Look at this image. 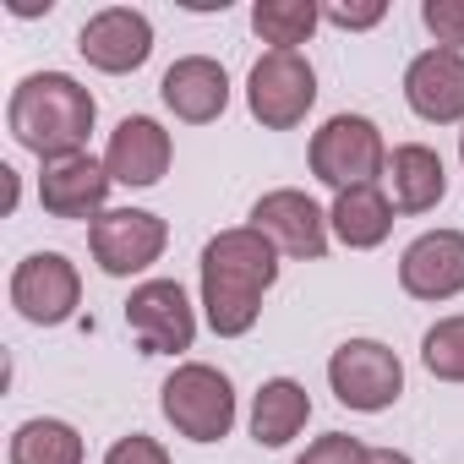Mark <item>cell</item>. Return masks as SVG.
I'll list each match as a JSON object with an SVG mask.
<instances>
[{"instance_id": "52a82bcc", "label": "cell", "mask_w": 464, "mask_h": 464, "mask_svg": "<svg viewBox=\"0 0 464 464\" xmlns=\"http://www.w3.org/2000/svg\"><path fill=\"white\" fill-rule=\"evenodd\" d=\"M88 246H93V263L110 274V279H131L142 268H153L169 246V224L148 208H110L93 218L88 229Z\"/></svg>"}, {"instance_id": "7c38bea8", "label": "cell", "mask_w": 464, "mask_h": 464, "mask_svg": "<svg viewBox=\"0 0 464 464\" xmlns=\"http://www.w3.org/2000/svg\"><path fill=\"white\" fill-rule=\"evenodd\" d=\"M399 285L415 301H453L464 290V236L459 229H426L399 257Z\"/></svg>"}, {"instance_id": "d4e9b609", "label": "cell", "mask_w": 464, "mask_h": 464, "mask_svg": "<svg viewBox=\"0 0 464 464\" xmlns=\"http://www.w3.org/2000/svg\"><path fill=\"white\" fill-rule=\"evenodd\" d=\"M388 17L382 0H366V6H344V0H334V6H323V23L344 28V34H361V28H377Z\"/></svg>"}, {"instance_id": "2e32d148", "label": "cell", "mask_w": 464, "mask_h": 464, "mask_svg": "<svg viewBox=\"0 0 464 464\" xmlns=\"http://www.w3.org/2000/svg\"><path fill=\"white\" fill-rule=\"evenodd\" d=\"M159 99H164V110H169L175 121L208 126V121H218L224 104H229V72H224L218 61H208V55H180V61L164 72Z\"/></svg>"}, {"instance_id": "3957f363", "label": "cell", "mask_w": 464, "mask_h": 464, "mask_svg": "<svg viewBox=\"0 0 464 464\" xmlns=\"http://www.w3.org/2000/svg\"><path fill=\"white\" fill-rule=\"evenodd\" d=\"M159 404H164V420L186 442H218L236 426V388L218 366H202V361L175 366L169 382L159 388Z\"/></svg>"}, {"instance_id": "44dd1931", "label": "cell", "mask_w": 464, "mask_h": 464, "mask_svg": "<svg viewBox=\"0 0 464 464\" xmlns=\"http://www.w3.org/2000/svg\"><path fill=\"white\" fill-rule=\"evenodd\" d=\"M317 23H323V6H317V0H257V6H252V28H257V39L274 44V50L306 44V39L317 34Z\"/></svg>"}, {"instance_id": "e0dca14e", "label": "cell", "mask_w": 464, "mask_h": 464, "mask_svg": "<svg viewBox=\"0 0 464 464\" xmlns=\"http://www.w3.org/2000/svg\"><path fill=\"white\" fill-rule=\"evenodd\" d=\"M388 186H393V208L399 213H431L448 191V169L437 159V148L426 142H404L388 153Z\"/></svg>"}, {"instance_id": "ac0fdd59", "label": "cell", "mask_w": 464, "mask_h": 464, "mask_svg": "<svg viewBox=\"0 0 464 464\" xmlns=\"http://www.w3.org/2000/svg\"><path fill=\"white\" fill-rule=\"evenodd\" d=\"M328 229L350 246V252H372L393 236V202L382 186H355V191H339L334 208H328Z\"/></svg>"}, {"instance_id": "277c9868", "label": "cell", "mask_w": 464, "mask_h": 464, "mask_svg": "<svg viewBox=\"0 0 464 464\" xmlns=\"http://www.w3.org/2000/svg\"><path fill=\"white\" fill-rule=\"evenodd\" d=\"M312 175L334 191L377 186V175H388V142H382L377 121H366V115L323 121V131H312Z\"/></svg>"}, {"instance_id": "5bb4252c", "label": "cell", "mask_w": 464, "mask_h": 464, "mask_svg": "<svg viewBox=\"0 0 464 464\" xmlns=\"http://www.w3.org/2000/svg\"><path fill=\"white\" fill-rule=\"evenodd\" d=\"M169 159H175V142L153 115H126L110 131V148H104V169L121 186H159Z\"/></svg>"}, {"instance_id": "f1b7e54d", "label": "cell", "mask_w": 464, "mask_h": 464, "mask_svg": "<svg viewBox=\"0 0 464 464\" xmlns=\"http://www.w3.org/2000/svg\"><path fill=\"white\" fill-rule=\"evenodd\" d=\"M459 159H464V131H459Z\"/></svg>"}, {"instance_id": "ffe728a7", "label": "cell", "mask_w": 464, "mask_h": 464, "mask_svg": "<svg viewBox=\"0 0 464 464\" xmlns=\"http://www.w3.org/2000/svg\"><path fill=\"white\" fill-rule=\"evenodd\" d=\"M12 464H82V437L55 415H34L12 431Z\"/></svg>"}, {"instance_id": "d6986e66", "label": "cell", "mask_w": 464, "mask_h": 464, "mask_svg": "<svg viewBox=\"0 0 464 464\" xmlns=\"http://www.w3.org/2000/svg\"><path fill=\"white\" fill-rule=\"evenodd\" d=\"M306 420H312V393L295 377H274V382L257 388V399H252V437L263 448L295 442L306 431Z\"/></svg>"}, {"instance_id": "8992f818", "label": "cell", "mask_w": 464, "mask_h": 464, "mask_svg": "<svg viewBox=\"0 0 464 464\" xmlns=\"http://www.w3.org/2000/svg\"><path fill=\"white\" fill-rule=\"evenodd\" d=\"M328 388L344 410L377 415L404 393V361L382 339H344L328 361Z\"/></svg>"}, {"instance_id": "30bf717a", "label": "cell", "mask_w": 464, "mask_h": 464, "mask_svg": "<svg viewBox=\"0 0 464 464\" xmlns=\"http://www.w3.org/2000/svg\"><path fill=\"white\" fill-rule=\"evenodd\" d=\"M82 301V279H77V263L61 257V252H34L17 263L12 274V306L34 323V328H55L77 312Z\"/></svg>"}, {"instance_id": "5b68a950", "label": "cell", "mask_w": 464, "mask_h": 464, "mask_svg": "<svg viewBox=\"0 0 464 464\" xmlns=\"http://www.w3.org/2000/svg\"><path fill=\"white\" fill-rule=\"evenodd\" d=\"M246 104L263 131H295L317 104V72L301 50H268L246 77Z\"/></svg>"}, {"instance_id": "6da1fadb", "label": "cell", "mask_w": 464, "mask_h": 464, "mask_svg": "<svg viewBox=\"0 0 464 464\" xmlns=\"http://www.w3.org/2000/svg\"><path fill=\"white\" fill-rule=\"evenodd\" d=\"M279 279V252L263 229H218L202 246V312L218 339H241L263 317V295Z\"/></svg>"}, {"instance_id": "4316f807", "label": "cell", "mask_w": 464, "mask_h": 464, "mask_svg": "<svg viewBox=\"0 0 464 464\" xmlns=\"http://www.w3.org/2000/svg\"><path fill=\"white\" fill-rule=\"evenodd\" d=\"M361 464H415L410 453H399V448H366V459Z\"/></svg>"}, {"instance_id": "9c48e42d", "label": "cell", "mask_w": 464, "mask_h": 464, "mask_svg": "<svg viewBox=\"0 0 464 464\" xmlns=\"http://www.w3.org/2000/svg\"><path fill=\"white\" fill-rule=\"evenodd\" d=\"M126 328L142 339V355H180L197 339V312L175 279H148L126 301Z\"/></svg>"}, {"instance_id": "7a4b0ae2", "label": "cell", "mask_w": 464, "mask_h": 464, "mask_svg": "<svg viewBox=\"0 0 464 464\" xmlns=\"http://www.w3.org/2000/svg\"><path fill=\"white\" fill-rule=\"evenodd\" d=\"M99 121V104L93 93L66 77V72H34L17 82L12 104H6V126L12 137L39 153L44 164L50 159H72V153H88V131Z\"/></svg>"}, {"instance_id": "484cf974", "label": "cell", "mask_w": 464, "mask_h": 464, "mask_svg": "<svg viewBox=\"0 0 464 464\" xmlns=\"http://www.w3.org/2000/svg\"><path fill=\"white\" fill-rule=\"evenodd\" d=\"M104 464H169V453H164V442L131 431V437H121V442L104 453Z\"/></svg>"}, {"instance_id": "7402d4cb", "label": "cell", "mask_w": 464, "mask_h": 464, "mask_svg": "<svg viewBox=\"0 0 464 464\" xmlns=\"http://www.w3.org/2000/svg\"><path fill=\"white\" fill-rule=\"evenodd\" d=\"M420 361L442 382H464V317H442L420 339Z\"/></svg>"}, {"instance_id": "ba28073f", "label": "cell", "mask_w": 464, "mask_h": 464, "mask_svg": "<svg viewBox=\"0 0 464 464\" xmlns=\"http://www.w3.org/2000/svg\"><path fill=\"white\" fill-rule=\"evenodd\" d=\"M252 229H263L274 241V252H285L295 263H323L328 257V213L295 186L263 191L252 202Z\"/></svg>"}, {"instance_id": "cb8c5ba5", "label": "cell", "mask_w": 464, "mask_h": 464, "mask_svg": "<svg viewBox=\"0 0 464 464\" xmlns=\"http://www.w3.org/2000/svg\"><path fill=\"white\" fill-rule=\"evenodd\" d=\"M366 459V442L361 437H350V431H328V437H317L295 464H361Z\"/></svg>"}, {"instance_id": "9a60e30c", "label": "cell", "mask_w": 464, "mask_h": 464, "mask_svg": "<svg viewBox=\"0 0 464 464\" xmlns=\"http://www.w3.org/2000/svg\"><path fill=\"white\" fill-rule=\"evenodd\" d=\"M404 99L420 121L431 126H459L464 121V55L459 50H426L404 72Z\"/></svg>"}, {"instance_id": "603a6c76", "label": "cell", "mask_w": 464, "mask_h": 464, "mask_svg": "<svg viewBox=\"0 0 464 464\" xmlns=\"http://www.w3.org/2000/svg\"><path fill=\"white\" fill-rule=\"evenodd\" d=\"M420 23L437 39V50L464 55V0H420Z\"/></svg>"}, {"instance_id": "8fae6325", "label": "cell", "mask_w": 464, "mask_h": 464, "mask_svg": "<svg viewBox=\"0 0 464 464\" xmlns=\"http://www.w3.org/2000/svg\"><path fill=\"white\" fill-rule=\"evenodd\" d=\"M77 50L93 72H110V77H126L137 72L148 55H153V23L131 6H104L82 23L77 34Z\"/></svg>"}, {"instance_id": "83f0119b", "label": "cell", "mask_w": 464, "mask_h": 464, "mask_svg": "<svg viewBox=\"0 0 464 464\" xmlns=\"http://www.w3.org/2000/svg\"><path fill=\"white\" fill-rule=\"evenodd\" d=\"M12 12H17V17H39V12H50V6H39V0H12Z\"/></svg>"}, {"instance_id": "4fadbf2b", "label": "cell", "mask_w": 464, "mask_h": 464, "mask_svg": "<svg viewBox=\"0 0 464 464\" xmlns=\"http://www.w3.org/2000/svg\"><path fill=\"white\" fill-rule=\"evenodd\" d=\"M110 169L88 153H72V159H50L44 175H39V202L50 218H99L110 213Z\"/></svg>"}]
</instances>
